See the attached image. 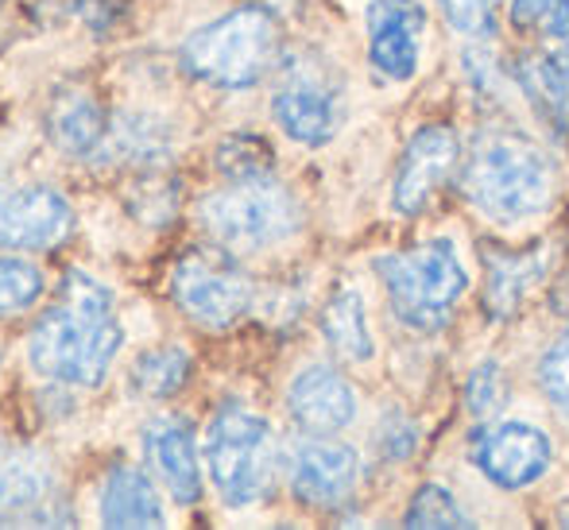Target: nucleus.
Segmentation results:
<instances>
[{
    "mask_svg": "<svg viewBox=\"0 0 569 530\" xmlns=\"http://www.w3.org/2000/svg\"><path fill=\"white\" fill-rule=\"evenodd\" d=\"M98 519L106 527H167L163 496L151 469L117 461L98 484Z\"/></svg>",
    "mask_w": 569,
    "mask_h": 530,
    "instance_id": "a211bd4d",
    "label": "nucleus"
},
{
    "mask_svg": "<svg viewBox=\"0 0 569 530\" xmlns=\"http://www.w3.org/2000/svg\"><path fill=\"white\" fill-rule=\"evenodd\" d=\"M271 117L287 140L322 148L341 128V82L315 59L291 62L271 98Z\"/></svg>",
    "mask_w": 569,
    "mask_h": 530,
    "instance_id": "6e6552de",
    "label": "nucleus"
},
{
    "mask_svg": "<svg viewBox=\"0 0 569 530\" xmlns=\"http://www.w3.org/2000/svg\"><path fill=\"white\" fill-rule=\"evenodd\" d=\"M113 132V112L101 106V98L90 86H62L47 109V136L70 159L101 163L106 143Z\"/></svg>",
    "mask_w": 569,
    "mask_h": 530,
    "instance_id": "2eb2a0df",
    "label": "nucleus"
},
{
    "mask_svg": "<svg viewBox=\"0 0 569 530\" xmlns=\"http://www.w3.org/2000/svg\"><path fill=\"white\" fill-rule=\"evenodd\" d=\"M539 388L562 414H569V329L542 352L539 360Z\"/></svg>",
    "mask_w": 569,
    "mask_h": 530,
    "instance_id": "c756f323",
    "label": "nucleus"
},
{
    "mask_svg": "<svg viewBox=\"0 0 569 530\" xmlns=\"http://www.w3.org/2000/svg\"><path fill=\"white\" fill-rule=\"evenodd\" d=\"M213 163L226 179H260V174H271L276 167V151L268 148L263 136L240 132V136H226L213 151Z\"/></svg>",
    "mask_w": 569,
    "mask_h": 530,
    "instance_id": "393cba45",
    "label": "nucleus"
},
{
    "mask_svg": "<svg viewBox=\"0 0 569 530\" xmlns=\"http://www.w3.org/2000/svg\"><path fill=\"white\" fill-rule=\"evenodd\" d=\"M59 496V472L43 449L0 438V523H70Z\"/></svg>",
    "mask_w": 569,
    "mask_h": 530,
    "instance_id": "9d476101",
    "label": "nucleus"
},
{
    "mask_svg": "<svg viewBox=\"0 0 569 530\" xmlns=\"http://www.w3.org/2000/svg\"><path fill=\"white\" fill-rule=\"evenodd\" d=\"M190 372H194V360L182 344H156V349H143L140 357L128 368V388L140 399H151V403H163V399L179 396L190 383Z\"/></svg>",
    "mask_w": 569,
    "mask_h": 530,
    "instance_id": "4be33fe9",
    "label": "nucleus"
},
{
    "mask_svg": "<svg viewBox=\"0 0 569 530\" xmlns=\"http://www.w3.org/2000/svg\"><path fill=\"white\" fill-rule=\"evenodd\" d=\"M167 294H171L174 310L206 333H226V329L240 326L256 307V283L240 268V256L213 244V240L187 248L171 263Z\"/></svg>",
    "mask_w": 569,
    "mask_h": 530,
    "instance_id": "0eeeda50",
    "label": "nucleus"
},
{
    "mask_svg": "<svg viewBox=\"0 0 569 530\" xmlns=\"http://www.w3.org/2000/svg\"><path fill=\"white\" fill-rule=\"evenodd\" d=\"M376 446H380V453L388 461H407L415 453V446H419V430L403 414H388V419L376 426Z\"/></svg>",
    "mask_w": 569,
    "mask_h": 530,
    "instance_id": "2f4dec72",
    "label": "nucleus"
},
{
    "mask_svg": "<svg viewBox=\"0 0 569 530\" xmlns=\"http://www.w3.org/2000/svg\"><path fill=\"white\" fill-rule=\"evenodd\" d=\"M511 23L527 36L569 39V0H511Z\"/></svg>",
    "mask_w": 569,
    "mask_h": 530,
    "instance_id": "cd10ccee",
    "label": "nucleus"
},
{
    "mask_svg": "<svg viewBox=\"0 0 569 530\" xmlns=\"http://www.w3.org/2000/svg\"><path fill=\"white\" fill-rule=\"evenodd\" d=\"M128 206H132V213L140 217L143 224L163 229V224H171V217L179 213V182L148 171V179H140V187L128 194Z\"/></svg>",
    "mask_w": 569,
    "mask_h": 530,
    "instance_id": "bb28decb",
    "label": "nucleus"
},
{
    "mask_svg": "<svg viewBox=\"0 0 569 530\" xmlns=\"http://www.w3.org/2000/svg\"><path fill=\"white\" fill-rule=\"evenodd\" d=\"M174 156V132L156 112H117L101 163H124L156 171Z\"/></svg>",
    "mask_w": 569,
    "mask_h": 530,
    "instance_id": "aec40b11",
    "label": "nucleus"
},
{
    "mask_svg": "<svg viewBox=\"0 0 569 530\" xmlns=\"http://www.w3.org/2000/svg\"><path fill=\"white\" fill-rule=\"evenodd\" d=\"M508 383H503V372L492 364V360H485L480 368H472L469 380H465V407H469V414L477 422H488L496 411H500L503 396H508Z\"/></svg>",
    "mask_w": 569,
    "mask_h": 530,
    "instance_id": "c85d7f7f",
    "label": "nucleus"
},
{
    "mask_svg": "<svg viewBox=\"0 0 569 530\" xmlns=\"http://www.w3.org/2000/svg\"><path fill=\"white\" fill-rule=\"evenodd\" d=\"M206 469L229 508H252L276 492L279 480V438L263 414L240 403H226L206 430Z\"/></svg>",
    "mask_w": 569,
    "mask_h": 530,
    "instance_id": "39448f33",
    "label": "nucleus"
},
{
    "mask_svg": "<svg viewBox=\"0 0 569 530\" xmlns=\"http://www.w3.org/2000/svg\"><path fill=\"white\" fill-rule=\"evenodd\" d=\"M480 252H485V271H488V279H485L488 318H496V321L516 318L527 291L539 287L542 276H547V252H542V248H523V252H516V248H500V244H492V240H485Z\"/></svg>",
    "mask_w": 569,
    "mask_h": 530,
    "instance_id": "6ab92c4d",
    "label": "nucleus"
},
{
    "mask_svg": "<svg viewBox=\"0 0 569 530\" xmlns=\"http://www.w3.org/2000/svg\"><path fill=\"white\" fill-rule=\"evenodd\" d=\"M558 523L569 527V500H562V508H558Z\"/></svg>",
    "mask_w": 569,
    "mask_h": 530,
    "instance_id": "473e14b6",
    "label": "nucleus"
},
{
    "mask_svg": "<svg viewBox=\"0 0 569 530\" xmlns=\"http://www.w3.org/2000/svg\"><path fill=\"white\" fill-rule=\"evenodd\" d=\"M550 163L539 143L523 132L496 128L472 143V156L461 171V190L480 213L500 224L527 221L550 202Z\"/></svg>",
    "mask_w": 569,
    "mask_h": 530,
    "instance_id": "7ed1b4c3",
    "label": "nucleus"
},
{
    "mask_svg": "<svg viewBox=\"0 0 569 530\" xmlns=\"http://www.w3.org/2000/svg\"><path fill=\"white\" fill-rule=\"evenodd\" d=\"M380 283L388 287V302L403 326L419 333H438L450 326L457 299L469 287L461 260H457L453 240H427L407 252L380 256L372 263Z\"/></svg>",
    "mask_w": 569,
    "mask_h": 530,
    "instance_id": "423d86ee",
    "label": "nucleus"
},
{
    "mask_svg": "<svg viewBox=\"0 0 569 530\" xmlns=\"http://www.w3.org/2000/svg\"><path fill=\"white\" fill-rule=\"evenodd\" d=\"M287 414L310 438H333L357 419V391L338 368L310 364L287 388Z\"/></svg>",
    "mask_w": 569,
    "mask_h": 530,
    "instance_id": "4468645a",
    "label": "nucleus"
},
{
    "mask_svg": "<svg viewBox=\"0 0 569 530\" xmlns=\"http://www.w3.org/2000/svg\"><path fill=\"white\" fill-rule=\"evenodd\" d=\"M198 221L213 244L237 256L268 252L302 229V206L276 174L229 179L221 190L198 202Z\"/></svg>",
    "mask_w": 569,
    "mask_h": 530,
    "instance_id": "20e7f679",
    "label": "nucleus"
},
{
    "mask_svg": "<svg viewBox=\"0 0 569 530\" xmlns=\"http://www.w3.org/2000/svg\"><path fill=\"white\" fill-rule=\"evenodd\" d=\"M550 438L531 422H496L477 430L472 438V461L496 488H527L547 477L550 469Z\"/></svg>",
    "mask_w": 569,
    "mask_h": 530,
    "instance_id": "9b49d317",
    "label": "nucleus"
},
{
    "mask_svg": "<svg viewBox=\"0 0 569 530\" xmlns=\"http://www.w3.org/2000/svg\"><path fill=\"white\" fill-rule=\"evenodd\" d=\"M461 159V140L450 124H427L411 136V143L403 148L396 171V210L403 217H415L427 210V202L435 198V190L450 179V171Z\"/></svg>",
    "mask_w": 569,
    "mask_h": 530,
    "instance_id": "ddd939ff",
    "label": "nucleus"
},
{
    "mask_svg": "<svg viewBox=\"0 0 569 530\" xmlns=\"http://www.w3.org/2000/svg\"><path fill=\"white\" fill-rule=\"evenodd\" d=\"M516 78L542 120H550L558 136H569V39L555 51L527 54L516 67Z\"/></svg>",
    "mask_w": 569,
    "mask_h": 530,
    "instance_id": "412c9836",
    "label": "nucleus"
},
{
    "mask_svg": "<svg viewBox=\"0 0 569 530\" xmlns=\"http://www.w3.org/2000/svg\"><path fill=\"white\" fill-rule=\"evenodd\" d=\"M427 8L419 0H376L368 8V59L391 82H407L419 70V36Z\"/></svg>",
    "mask_w": 569,
    "mask_h": 530,
    "instance_id": "f3484780",
    "label": "nucleus"
},
{
    "mask_svg": "<svg viewBox=\"0 0 569 530\" xmlns=\"http://www.w3.org/2000/svg\"><path fill=\"white\" fill-rule=\"evenodd\" d=\"M407 527H427V530H453V527H472V519L461 511V503L453 500L450 488L442 484H422L415 492L411 508H407Z\"/></svg>",
    "mask_w": 569,
    "mask_h": 530,
    "instance_id": "a878e982",
    "label": "nucleus"
},
{
    "mask_svg": "<svg viewBox=\"0 0 569 530\" xmlns=\"http://www.w3.org/2000/svg\"><path fill=\"white\" fill-rule=\"evenodd\" d=\"M357 477H360L357 453L349 446H341V441L315 438L295 449L291 457V492L307 508L318 511L341 508L352 496V488H357Z\"/></svg>",
    "mask_w": 569,
    "mask_h": 530,
    "instance_id": "dca6fc26",
    "label": "nucleus"
},
{
    "mask_svg": "<svg viewBox=\"0 0 569 530\" xmlns=\"http://www.w3.org/2000/svg\"><path fill=\"white\" fill-rule=\"evenodd\" d=\"M322 337L330 349L345 360H368L372 357V333L365 321V302L357 291H338L322 310Z\"/></svg>",
    "mask_w": 569,
    "mask_h": 530,
    "instance_id": "5701e85b",
    "label": "nucleus"
},
{
    "mask_svg": "<svg viewBox=\"0 0 569 530\" xmlns=\"http://www.w3.org/2000/svg\"><path fill=\"white\" fill-rule=\"evenodd\" d=\"M442 16L450 20V28L465 31V36H488L496 28V8L500 0H438Z\"/></svg>",
    "mask_w": 569,
    "mask_h": 530,
    "instance_id": "7c9ffc66",
    "label": "nucleus"
},
{
    "mask_svg": "<svg viewBox=\"0 0 569 530\" xmlns=\"http://www.w3.org/2000/svg\"><path fill=\"white\" fill-rule=\"evenodd\" d=\"M283 59V28L276 12L260 4H240L218 20L190 31L179 47L187 78L210 90H252Z\"/></svg>",
    "mask_w": 569,
    "mask_h": 530,
    "instance_id": "f03ea898",
    "label": "nucleus"
},
{
    "mask_svg": "<svg viewBox=\"0 0 569 530\" xmlns=\"http://www.w3.org/2000/svg\"><path fill=\"white\" fill-rule=\"evenodd\" d=\"M47 294V276L39 263L23 260V252L0 256V321L36 310Z\"/></svg>",
    "mask_w": 569,
    "mask_h": 530,
    "instance_id": "b1692460",
    "label": "nucleus"
},
{
    "mask_svg": "<svg viewBox=\"0 0 569 530\" xmlns=\"http://www.w3.org/2000/svg\"><path fill=\"white\" fill-rule=\"evenodd\" d=\"M202 457L206 453L198 449V433L187 414H159L143 426V461L182 508H194L206 492Z\"/></svg>",
    "mask_w": 569,
    "mask_h": 530,
    "instance_id": "f8f14e48",
    "label": "nucleus"
},
{
    "mask_svg": "<svg viewBox=\"0 0 569 530\" xmlns=\"http://www.w3.org/2000/svg\"><path fill=\"white\" fill-rule=\"evenodd\" d=\"M74 232V206L51 182L0 179V252H51Z\"/></svg>",
    "mask_w": 569,
    "mask_h": 530,
    "instance_id": "1a4fd4ad",
    "label": "nucleus"
},
{
    "mask_svg": "<svg viewBox=\"0 0 569 530\" xmlns=\"http://www.w3.org/2000/svg\"><path fill=\"white\" fill-rule=\"evenodd\" d=\"M120 349H124V326L113 291L101 279L70 268L62 276L59 299L31 326V368L51 383L98 391L113 372Z\"/></svg>",
    "mask_w": 569,
    "mask_h": 530,
    "instance_id": "f257e3e1",
    "label": "nucleus"
}]
</instances>
